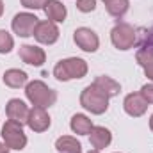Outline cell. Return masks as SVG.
<instances>
[{"mask_svg": "<svg viewBox=\"0 0 153 153\" xmlns=\"http://www.w3.org/2000/svg\"><path fill=\"white\" fill-rule=\"evenodd\" d=\"M25 94L29 98V102L34 107H41V109H48L55 103L57 100V93L53 89H50L45 82L41 80H32L27 84L25 87Z\"/></svg>", "mask_w": 153, "mask_h": 153, "instance_id": "cell-1", "label": "cell"}, {"mask_svg": "<svg viewBox=\"0 0 153 153\" xmlns=\"http://www.w3.org/2000/svg\"><path fill=\"white\" fill-rule=\"evenodd\" d=\"M87 73V62L80 57H68L55 64L53 76L61 82H68L73 78H82Z\"/></svg>", "mask_w": 153, "mask_h": 153, "instance_id": "cell-2", "label": "cell"}, {"mask_svg": "<svg viewBox=\"0 0 153 153\" xmlns=\"http://www.w3.org/2000/svg\"><path fill=\"white\" fill-rule=\"evenodd\" d=\"M80 105L89 111L91 114H103L109 109V98L96 87V85H87L82 94H80Z\"/></svg>", "mask_w": 153, "mask_h": 153, "instance_id": "cell-3", "label": "cell"}, {"mask_svg": "<svg viewBox=\"0 0 153 153\" xmlns=\"http://www.w3.org/2000/svg\"><path fill=\"white\" fill-rule=\"evenodd\" d=\"M2 139L9 150H23L27 146V135L23 132V125L14 121H5L2 126Z\"/></svg>", "mask_w": 153, "mask_h": 153, "instance_id": "cell-4", "label": "cell"}, {"mask_svg": "<svg viewBox=\"0 0 153 153\" xmlns=\"http://www.w3.org/2000/svg\"><path fill=\"white\" fill-rule=\"evenodd\" d=\"M111 41L117 50H130L137 43V29L128 23H117L111 30Z\"/></svg>", "mask_w": 153, "mask_h": 153, "instance_id": "cell-5", "label": "cell"}, {"mask_svg": "<svg viewBox=\"0 0 153 153\" xmlns=\"http://www.w3.org/2000/svg\"><path fill=\"white\" fill-rule=\"evenodd\" d=\"M39 23V18L34 16L32 13H18L13 18V30L14 34H18L20 38H29L34 34V29Z\"/></svg>", "mask_w": 153, "mask_h": 153, "instance_id": "cell-6", "label": "cell"}, {"mask_svg": "<svg viewBox=\"0 0 153 153\" xmlns=\"http://www.w3.org/2000/svg\"><path fill=\"white\" fill-rule=\"evenodd\" d=\"M73 41H75V45L80 50L89 52V53L96 52L98 46H100V39L96 36V32L91 30V29H87V27L76 29L75 32H73Z\"/></svg>", "mask_w": 153, "mask_h": 153, "instance_id": "cell-7", "label": "cell"}, {"mask_svg": "<svg viewBox=\"0 0 153 153\" xmlns=\"http://www.w3.org/2000/svg\"><path fill=\"white\" fill-rule=\"evenodd\" d=\"M38 43H43V45H53L57 39H59V27L50 22V20H43L39 22L34 29V34H32Z\"/></svg>", "mask_w": 153, "mask_h": 153, "instance_id": "cell-8", "label": "cell"}, {"mask_svg": "<svg viewBox=\"0 0 153 153\" xmlns=\"http://www.w3.org/2000/svg\"><path fill=\"white\" fill-rule=\"evenodd\" d=\"M123 107H125V112L132 117H141L148 111V102L143 98L141 93H130L126 94L125 102H123Z\"/></svg>", "mask_w": 153, "mask_h": 153, "instance_id": "cell-9", "label": "cell"}, {"mask_svg": "<svg viewBox=\"0 0 153 153\" xmlns=\"http://www.w3.org/2000/svg\"><path fill=\"white\" fill-rule=\"evenodd\" d=\"M29 107L25 105L23 100H18V98H13L7 102V107H5V112L7 117L14 123H20V125H25L27 123V117H29Z\"/></svg>", "mask_w": 153, "mask_h": 153, "instance_id": "cell-10", "label": "cell"}, {"mask_svg": "<svg viewBox=\"0 0 153 153\" xmlns=\"http://www.w3.org/2000/svg\"><path fill=\"white\" fill-rule=\"evenodd\" d=\"M27 125L34 132H45L50 126V116H48V112L45 109H41V107H32L29 111Z\"/></svg>", "mask_w": 153, "mask_h": 153, "instance_id": "cell-11", "label": "cell"}, {"mask_svg": "<svg viewBox=\"0 0 153 153\" xmlns=\"http://www.w3.org/2000/svg\"><path fill=\"white\" fill-rule=\"evenodd\" d=\"M20 59L25 62V64H30V66H41L46 59V53L43 48L34 46V45H22L20 46Z\"/></svg>", "mask_w": 153, "mask_h": 153, "instance_id": "cell-12", "label": "cell"}, {"mask_svg": "<svg viewBox=\"0 0 153 153\" xmlns=\"http://www.w3.org/2000/svg\"><path fill=\"white\" fill-rule=\"evenodd\" d=\"M112 141V134L105 128V126H93V130L89 132V143L94 150H103L111 144Z\"/></svg>", "mask_w": 153, "mask_h": 153, "instance_id": "cell-13", "label": "cell"}, {"mask_svg": "<svg viewBox=\"0 0 153 153\" xmlns=\"http://www.w3.org/2000/svg\"><path fill=\"white\" fill-rule=\"evenodd\" d=\"M45 14H46V18L50 22L61 23V22L66 20L68 11H66V5L62 2H59V0H48V4L45 5Z\"/></svg>", "mask_w": 153, "mask_h": 153, "instance_id": "cell-14", "label": "cell"}, {"mask_svg": "<svg viewBox=\"0 0 153 153\" xmlns=\"http://www.w3.org/2000/svg\"><path fill=\"white\" fill-rule=\"evenodd\" d=\"M93 85H96L107 98H112V96H117L119 94V91H121V85L116 82L114 78H111V76H96L94 78V82H93Z\"/></svg>", "mask_w": 153, "mask_h": 153, "instance_id": "cell-15", "label": "cell"}, {"mask_svg": "<svg viewBox=\"0 0 153 153\" xmlns=\"http://www.w3.org/2000/svg\"><path fill=\"white\" fill-rule=\"evenodd\" d=\"M137 64L144 70V75L153 80V48H139L135 53Z\"/></svg>", "mask_w": 153, "mask_h": 153, "instance_id": "cell-16", "label": "cell"}, {"mask_svg": "<svg viewBox=\"0 0 153 153\" xmlns=\"http://www.w3.org/2000/svg\"><path fill=\"white\" fill-rule=\"evenodd\" d=\"M27 80H29V76L25 71H22V70H7L5 73H4V84L5 85H9V87H13V89H18V87H23L25 84H27Z\"/></svg>", "mask_w": 153, "mask_h": 153, "instance_id": "cell-17", "label": "cell"}, {"mask_svg": "<svg viewBox=\"0 0 153 153\" xmlns=\"http://www.w3.org/2000/svg\"><path fill=\"white\" fill-rule=\"evenodd\" d=\"M55 150L61 153H82V144L71 135H62L55 141Z\"/></svg>", "mask_w": 153, "mask_h": 153, "instance_id": "cell-18", "label": "cell"}, {"mask_svg": "<svg viewBox=\"0 0 153 153\" xmlns=\"http://www.w3.org/2000/svg\"><path fill=\"white\" fill-rule=\"evenodd\" d=\"M71 130L78 134V135H89V132L93 130V121L84 114H75L71 117V123H70Z\"/></svg>", "mask_w": 153, "mask_h": 153, "instance_id": "cell-19", "label": "cell"}, {"mask_svg": "<svg viewBox=\"0 0 153 153\" xmlns=\"http://www.w3.org/2000/svg\"><path fill=\"white\" fill-rule=\"evenodd\" d=\"M105 2V7H107V13L114 18H121L125 16V13L128 11V5L130 2L128 0H103Z\"/></svg>", "mask_w": 153, "mask_h": 153, "instance_id": "cell-20", "label": "cell"}, {"mask_svg": "<svg viewBox=\"0 0 153 153\" xmlns=\"http://www.w3.org/2000/svg\"><path fill=\"white\" fill-rule=\"evenodd\" d=\"M139 48H153V27L152 29H137V43Z\"/></svg>", "mask_w": 153, "mask_h": 153, "instance_id": "cell-21", "label": "cell"}, {"mask_svg": "<svg viewBox=\"0 0 153 153\" xmlns=\"http://www.w3.org/2000/svg\"><path fill=\"white\" fill-rule=\"evenodd\" d=\"M14 46V39L7 30H0V53H9Z\"/></svg>", "mask_w": 153, "mask_h": 153, "instance_id": "cell-22", "label": "cell"}, {"mask_svg": "<svg viewBox=\"0 0 153 153\" xmlns=\"http://www.w3.org/2000/svg\"><path fill=\"white\" fill-rule=\"evenodd\" d=\"M76 9L82 13H91L96 9V0H76Z\"/></svg>", "mask_w": 153, "mask_h": 153, "instance_id": "cell-23", "label": "cell"}, {"mask_svg": "<svg viewBox=\"0 0 153 153\" xmlns=\"http://www.w3.org/2000/svg\"><path fill=\"white\" fill-rule=\"evenodd\" d=\"M48 0H22V5L27 9H45Z\"/></svg>", "mask_w": 153, "mask_h": 153, "instance_id": "cell-24", "label": "cell"}, {"mask_svg": "<svg viewBox=\"0 0 153 153\" xmlns=\"http://www.w3.org/2000/svg\"><path fill=\"white\" fill-rule=\"evenodd\" d=\"M141 94L143 98L148 102V103H153V84H146L141 87Z\"/></svg>", "mask_w": 153, "mask_h": 153, "instance_id": "cell-25", "label": "cell"}, {"mask_svg": "<svg viewBox=\"0 0 153 153\" xmlns=\"http://www.w3.org/2000/svg\"><path fill=\"white\" fill-rule=\"evenodd\" d=\"M0 153H9V148H7L4 143H0Z\"/></svg>", "mask_w": 153, "mask_h": 153, "instance_id": "cell-26", "label": "cell"}, {"mask_svg": "<svg viewBox=\"0 0 153 153\" xmlns=\"http://www.w3.org/2000/svg\"><path fill=\"white\" fill-rule=\"evenodd\" d=\"M2 14H4V2L0 0V16H2Z\"/></svg>", "mask_w": 153, "mask_h": 153, "instance_id": "cell-27", "label": "cell"}, {"mask_svg": "<svg viewBox=\"0 0 153 153\" xmlns=\"http://www.w3.org/2000/svg\"><path fill=\"white\" fill-rule=\"evenodd\" d=\"M150 128H152V132H153V114H152V117H150Z\"/></svg>", "mask_w": 153, "mask_h": 153, "instance_id": "cell-28", "label": "cell"}, {"mask_svg": "<svg viewBox=\"0 0 153 153\" xmlns=\"http://www.w3.org/2000/svg\"><path fill=\"white\" fill-rule=\"evenodd\" d=\"M89 153H100V152H98V150H91Z\"/></svg>", "mask_w": 153, "mask_h": 153, "instance_id": "cell-29", "label": "cell"}]
</instances>
